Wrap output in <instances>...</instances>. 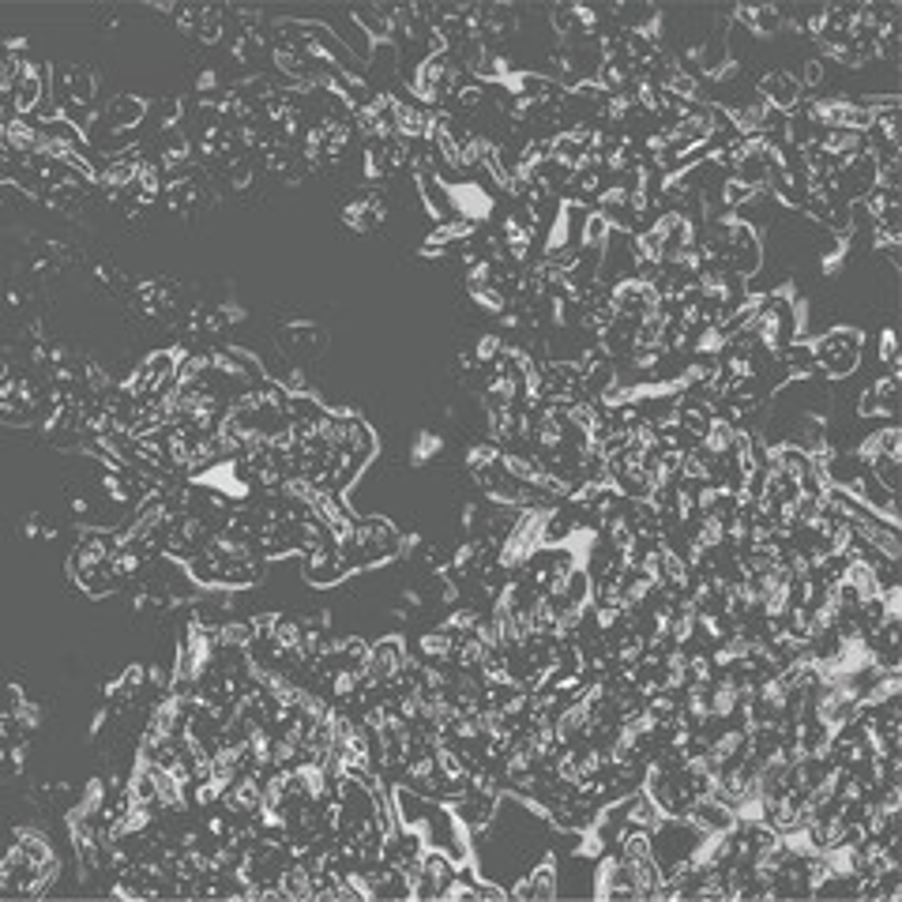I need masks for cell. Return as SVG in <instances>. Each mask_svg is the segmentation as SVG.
Wrapping results in <instances>:
<instances>
[{
    "label": "cell",
    "instance_id": "cell-1",
    "mask_svg": "<svg viewBox=\"0 0 902 902\" xmlns=\"http://www.w3.org/2000/svg\"><path fill=\"white\" fill-rule=\"evenodd\" d=\"M861 335L850 331V327H835V331H827L820 335L816 343H809V354H812V369H820L827 376H846L854 373L857 358H861Z\"/></svg>",
    "mask_w": 902,
    "mask_h": 902
},
{
    "label": "cell",
    "instance_id": "cell-2",
    "mask_svg": "<svg viewBox=\"0 0 902 902\" xmlns=\"http://www.w3.org/2000/svg\"><path fill=\"white\" fill-rule=\"evenodd\" d=\"M801 83L794 76H786V72H767L760 79V102H767L771 109H782V113H790V109L801 106Z\"/></svg>",
    "mask_w": 902,
    "mask_h": 902
},
{
    "label": "cell",
    "instance_id": "cell-3",
    "mask_svg": "<svg viewBox=\"0 0 902 902\" xmlns=\"http://www.w3.org/2000/svg\"><path fill=\"white\" fill-rule=\"evenodd\" d=\"M861 414L865 418H895L899 414V376H887L876 388H869L861 395Z\"/></svg>",
    "mask_w": 902,
    "mask_h": 902
},
{
    "label": "cell",
    "instance_id": "cell-4",
    "mask_svg": "<svg viewBox=\"0 0 902 902\" xmlns=\"http://www.w3.org/2000/svg\"><path fill=\"white\" fill-rule=\"evenodd\" d=\"M512 895L515 899H553L557 895V869H553V861L534 865L527 872V880L512 887Z\"/></svg>",
    "mask_w": 902,
    "mask_h": 902
},
{
    "label": "cell",
    "instance_id": "cell-5",
    "mask_svg": "<svg viewBox=\"0 0 902 902\" xmlns=\"http://www.w3.org/2000/svg\"><path fill=\"white\" fill-rule=\"evenodd\" d=\"M880 354H884L891 376H899V346H895V331H884V335H880Z\"/></svg>",
    "mask_w": 902,
    "mask_h": 902
}]
</instances>
